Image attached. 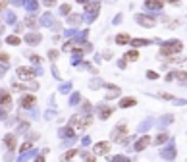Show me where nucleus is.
Returning a JSON list of instances; mask_svg holds the SVG:
<instances>
[{"mask_svg":"<svg viewBox=\"0 0 187 162\" xmlns=\"http://www.w3.org/2000/svg\"><path fill=\"white\" fill-rule=\"evenodd\" d=\"M181 48H183V44L180 43V41H174V43H166L160 48V54L162 56H168V58H172V56H175V54H180L181 52Z\"/></svg>","mask_w":187,"mask_h":162,"instance_id":"1","label":"nucleus"},{"mask_svg":"<svg viewBox=\"0 0 187 162\" xmlns=\"http://www.w3.org/2000/svg\"><path fill=\"white\" fill-rule=\"evenodd\" d=\"M2 143L6 147V150H10V153H17V135L14 131H10L2 137Z\"/></svg>","mask_w":187,"mask_h":162,"instance_id":"2","label":"nucleus"},{"mask_svg":"<svg viewBox=\"0 0 187 162\" xmlns=\"http://www.w3.org/2000/svg\"><path fill=\"white\" fill-rule=\"evenodd\" d=\"M12 93L8 89H0V108H6V110H12Z\"/></svg>","mask_w":187,"mask_h":162,"instance_id":"3","label":"nucleus"},{"mask_svg":"<svg viewBox=\"0 0 187 162\" xmlns=\"http://www.w3.org/2000/svg\"><path fill=\"white\" fill-rule=\"evenodd\" d=\"M35 104H37V97L33 95V93H27V95H23V97L19 99V106L23 108V110H31Z\"/></svg>","mask_w":187,"mask_h":162,"instance_id":"4","label":"nucleus"},{"mask_svg":"<svg viewBox=\"0 0 187 162\" xmlns=\"http://www.w3.org/2000/svg\"><path fill=\"white\" fill-rule=\"evenodd\" d=\"M16 73H17V77H21V79H33V77H35V69L29 68V66H19V68L16 69Z\"/></svg>","mask_w":187,"mask_h":162,"instance_id":"5","label":"nucleus"},{"mask_svg":"<svg viewBox=\"0 0 187 162\" xmlns=\"http://www.w3.org/2000/svg\"><path fill=\"white\" fill-rule=\"evenodd\" d=\"M110 153V143L108 141H101L93 147V154H108Z\"/></svg>","mask_w":187,"mask_h":162,"instance_id":"6","label":"nucleus"},{"mask_svg":"<svg viewBox=\"0 0 187 162\" xmlns=\"http://www.w3.org/2000/svg\"><path fill=\"white\" fill-rule=\"evenodd\" d=\"M127 131V127L124 125V124H120L118 127H116V129H114V133H112V139H114V141H124V133Z\"/></svg>","mask_w":187,"mask_h":162,"instance_id":"7","label":"nucleus"},{"mask_svg":"<svg viewBox=\"0 0 187 162\" xmlns=\"http://www.w3.org/2000/svg\"><path fill=\"white\" fill-rule=\"evenodd\" d=\"M41 39H42V37H41L39 33H27V35H25V43L31 44V46H37V44L41 43Z\"/></svg>","mask_w":187,"mask_h":162,"instance_id":"8","label":"nucleus"},{"mask_svg":"<svg viewBox=\"0 0 187 162\" xmlns=\"http://www.w3.org/2000/svg\"><path fill=\"white\" fill-rule=\"evenodd\" d=\"M137 21L141 23V25H145V27H152L156 23V19H152L149 16H137Z\"/></svg>","mask_w":187,"mask_h":162,"instance_id":"9","label":"nucleus"},{"mask_svg":"<svg viewBox=\"0 0 187 162\" xmlns=\"http://www.w3.org/2000/svg\"><path fill=\"white\" fill-rule=\"evenodd\" d=\"M33 147H35V145H33V141H29V139H27V141H25V143H21V147L17 149V154H19V156H23L25 153H29Z\"/></svg>","mask_w":187,"mask_h":162,"instance_id":"10","label":"nucleus"},{"mask_svg":"<svg viewBox=\"0 0 187 162\" xmlns=\"http://www.w3.org/2000/svg\"><path fill=\"white\" fill-rule=\"evenodd\" d=\"M149 143H150V137H149V135H143L139 141L135 143V150H143V149H147Z\"/></svg>","mask_w":187,"mask_h":162,"instance_id":"11","label":"nucleus"},{"mask_svg":"<svg viewBox=\"0 0 187 162\" xmlns=\"http://www.w3.org/2000/svg\"><path fill=\"white\" fill-rule=\"evenodd\" d=\"M145 6L152 8V10H160V8H164V0H145Z\"/></svg>","mask_w":187,"mask_h":162,"instance_id":"12","label":"nucleus"},{"mask_svg":"<svg viewBox=\"0 0 187 162\" xmlns=\"http://www.w3.org/2000/svg\"><path fill=\"white\" fill-rule=\"evenodd\" d=\"M135 104H137V100L133 97H127V99L120 100V106H122V108H129V106H135Z\"/></svg>","mask_w":187,"mask_h":162,"instance_id":"13","label":"nucleus"},{"mask_svg":"<svg viewBox=\"0 0 187 162\" xmlns=\"http://www.w3.org/2000/svg\"><path fill=\"white\" fill-rule=\"evenodd\" d=\"M125 62H135V60H139V52L133 48V50H129V52H125V58H124Z\"/></svg>","mask_w":187,"mask_h":162,"instance_id":"14","label":"nucleus"},{"mask_svg":"<svg viewBox=\"0 0 187 162\" xmlns=\"http://www.w3.org/2000/svg\"><path fill=\"white\" fill-rule=\"evenodd\" d=\"M116 43L118 44H127V43H131V37H129L127 33H120L118 37H116Z\"/></svg>","mask_w":187,"mask_h":162,"instance_id":"15","label":"nucleus"},{"mask_svg":"<svg viewBox=\"0 0 187 162\" xmlns=\"http://www.w3.org/2000/svg\"><path fill=\"white\" fill-rule=\"evenodd\" d=\"M6 43L10 46H17V44H21V39H19V35H10V37H6Z\"/></svg>","mask_w":187,"mask_h":162,"instance_id":"16","label":"nucleus"},{"mask_svg":"<svg viewBox=\"0 0 187 162\" xmlns=\"http://www.w3.org/2000/svg\"><path fill=\"white\" fill-rule=\"evenodd\" d=\"M112 112H114L112 106H102V108H101V118H102V120L110 118V116H112Z\"/></svg>","mask_w":187,"mask_h":162,"instance_id":"17","label":"nucleus"},{"mask_svg":"<svg viewBox=\"0 0 187 162\" xmlns=\"http://www.w3.org/2000/svg\"><path fill=\"white\" fill-rule=\"evenodd\" d=\"M25 89H27V85H23V83H17V81L12 83V91L14 93H21V91H25Z\"/></svg>","mask_w":187,"mask_h":162,"instance_id":"18","label":"nucleus"},{"mask_svg":"<svg viewBox=\"0 0 187 162\" xmlns=\"http://www.w3.org/2000/svg\"><path fill=\"white\" fill-rule=\"evenodd\" d=\"M25 25L27 27H37V18L35 16H27L25 18Z\"/></svg>","mask_w":187,"mask_h":162,"instance_id":"19","label":"nucleus"},{"mask_svg":"<svg viewBox=\"0 0 187 162\" xmlns=\"http://www.w3.org/2000/svg\"><path fill=\"white\" fill-rule=\"evenodd\" d=\"M77 153H79V149H71V150H68V153H66V156H64V160H71Z\"/></svg>","mask_w":187,"mask_h":162,"instance_id":"20","label":"nucleus"},{"mask_svg":"<svg viewBox=\"0 0 187 162\" xmlns=\"http://www.w3.org/2000/svg\"><path fill=\"white\" fill-rule=\"evenodd\" d=\"M175 79L181 81V83H183V81H187V72H183V69H181V72H175Z\"/></svg>","mask_w":187,"mask_h":162,"instance_id":"21","label":"nucleus"},{"mask_svg":"<svg viewBox=\"0 0 187 162\" xmlns=\"http://www.w3.org/2000/svg\"><path fill=\"white\" fill-rule=\"evenodd\" d=\"M0 62L8 64V62H10V54H8V52H2V50H0Z\"/></svg>","mask_w":187,"mask_h":162,"instance_id":"22","label":"nucleus"},{"mask_svg":"<svg viewBox=\"0 0 187 162\" xmlns=\"http://www.w3.org/2000/svg\"><path fill=\"white\" fill-rule=\"evenodd\" d=\"M166 139H168V133H162V135H158V137H156V141H155V143H156V145H160V143L166 141Z\"/></svg>","mask_w":187,"mask_h":162,"instance_id":"23","label":"nucleus"},{"mask_svg":"<svg viewBox=\"0 0 187 162\" xmlns=\"http://www.w3.org/2000/svg\"><path fill=\"white\" fill-rule=\"evenodd\" d=\"M70 8H71L70 4H64V6H62L60 10H62V14H66V16H70Z\"/></svg>","mask_w":187,"mask_h":162,"instance_id":"24","label":"nucleus"},{"mask_svg":"<svg viewBox=\"0 0 187 162\" xmlns=\"http://www.w3.org/2000/svg\"><path fill=\"white\" fill-rule=\"evenodd\" d=\"M8 112H10V110H6V108H0V120H6V118H8Z\"/></svg>","mask_w":187,"mask_h":162,"instance_id":"25","label":"nucleus"},{"mask_svg":"<svg viewBox=\"0 0 187 162\" xmlns=\"http://www.w3.org/2000/svg\"><path fill=\"white\" fill-rule=\"evenodd\" d=\"M27 56H29V60H31V62H35V64H39V62H41V58H39V56H35V54H27Z\"/></svg>","mask_w":187,"mask_h":162,"instance_id":"26","label":"nucleus"},{"mask_svg":"<svg viewBox=\"0 0 187 162\" xmlns=\"http://www.w3.org/2000/svg\"><path fill=\"white\" fill-rule=\"evenodd\" d=\"M95 158H96V154H85V162H95Z\"/></svg>","mask_w":187,"mask_h":162,"instance_id":"27","label":"nucleus"},{"mask_svg":"<svg viewBox=\"0 0 187 162\" xmlns=\"http://www.w3.org/2000/svg\"><path fill=\"white\" fill-rule=\"evenodd\" d=\"M114 162H129V158H127V156H116Z\"/></svg>","mask_w":187,"mask_h":162,"instance_id":"28","label":"nucleus"},{"mask_svg":"<svg viewBox=\"0 0 187 162\" xmlns=\"http://www.w3.org/2000/svg\"><path fill=\"white\" fill-rule=\"evenodd\" d=\"M8 8V0H0V12Z\"/></svg>","mask_w":187,"mask_h":162,"instance_id":"29","label":"nucleus"},{"mask_svg":"<svg viewBox=\"0 0 187 162\" xmlns=\"http://www.w3.org/2000/svg\"><path fill=\"white\" fill-rule=\"evenodd\" d=\"M147 77H149V79H158V73H156V72H149Z\"/></svg>","mask_w":187,"mask_h":162,"instance_id":"30","label":"nucleus"},{"mask_svg":"<svg viewBox=\"0 0 187 162\" xmlns=\"http://www.w3.org/2000/svg\"><path fill=\"white\" fill-rule=\"evenodd\" d=\"M131 43H133V46H143V44H147V41H131Z\"/></svg>","mask_w":187,"mask_h":162,"instance_id":"31","label":"nucleus"},{"mask_svg":"<svg viewBox=\"0 0 187 162\" xmlns=\"http://www.w3.org/2000/svg\"><path fill=\"white\" fill-rule=\"evenodd\" d=\"M48 54H50V60H56V58H58V52H56V50H50Z\"/></svg>","mask_w":187,"mask_h":162,"instance_id":"32","label":"nucleus"},{"mask_svg":"<svg viewBox=\"0 0 187 162\" xmlns=\"http://www.w3.org/2000/svg\"><path fill=\"white\" fill-rule=\"evenodd\" d=\"M79 21V16H70V23H77Z\"/></svg>","mask_w":187,"mask_h":162,"instance_id":"33","label":"nucleus"},{"mask_svg":"<svg viewBox=\"0 0 187 162\" xmlns=\"http://www.w3.org/2000/svg\"><path fill=\"white\" fill-rule=\"evenodd\" d=\"M160 97H162V99H170V100H172V99H174V97H172V95H168V93H160Z\"/></svg>","mask_w":187,"mask_h":162,"instance_id":"34","label":"nucleus"},{"mask_svg":"<svg viewBox=\"0 0 187 162\" xmlns=\"http://www.w3.org/2000/svg\"><path fill=\"white\" fill-rule=\"evenodd\" d=\"M45 4L47 6H54V4H56V0H45Z\"/></svg>","mask_w":187,"mask_h":162,"instance_id":"35","label":"nucleus"},{"mask_svg":"<svg viewBox=\"0 0 187 162\" xmlns=\"http://www.w3.org/2000/svg\"><path fill=\"white\" fill-rule=\"evenodd\" d=\"M174 77H175V72H172V73H168V75H166V79H168V81H170V79H174Z\"/></svg>","mask_w":187,"mask_h":162,"instance_id":"36","label":"nucleus"},{"mask_svg":"<svg viewBox=\"0 0 187 162\" xmlns=\"http://www.w3.org/2000/svg\"><path fill=\"white\" fill-rule=\"evenodd\" d=\"M166 2H170V4H178L180 0H166Z\"/></svg>","mask_w":187,"mask_h":162,"instance_id":"37","label":"nucleus"},{"mask_svg":"<svg viewBox=\"0 0 187 162\" xmlns=\"http://www.w3.org/2000/svg\"><path fill=\"white\" fill-rule=\"evenodd\" d=\"M77 2H85V0H77Z\"/></svg>","mask_w":187,"mask_h":162,"instance_id":"38","label":"nucleus"}]
</instances>
